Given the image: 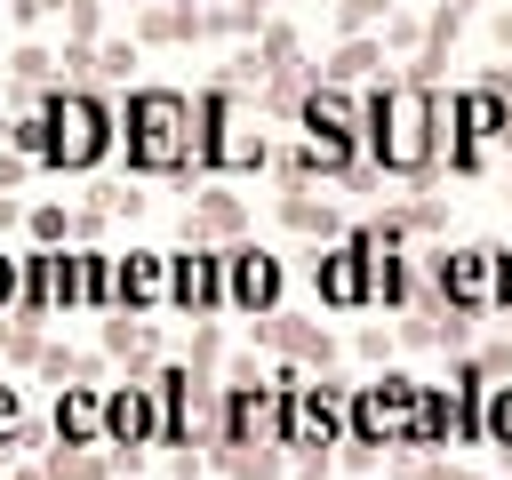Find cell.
Masks as SVG:
<instances>
[{
  "label": "cell",
  "instance_id": "6da1fadb",
  "mask_svg": "<svg viewBox=\"0 0 512 480\" xmlns=\"http://www.w3.org/2000/svg\"><path fill=\"white\" fill-rule=\"evenodd\" d=\"M448 96L432 80H376L360 96V152L384 176H424L448 160Z\"/></svg>",
  "mask_w": 512,
  "mask_h": 480
},
{
  "label": "cell",
  "instance_id": "7a4b0ae2",
  "mask_svg": "<svg viewBox=\"0 0 512 480\" xmlns=\"http://www.w3.org/2000/svg\"><path fill=\"white\" fill-rule=\"evenodd\" d=\"M192 96L184 88H128L120 104V152L136 176H184L192 168Z\"/></svg>",
  "mask_w": 512,
  "mask_h": 480
},
{
  "label": "cell",
  "instance_id": "3957f363",
  "mask_svg": "<svg viewBox=\"0 0 512 480\" xmlns=\"http://www.w3.org/2000/svg\"><path fill=\"white\" fill-rule=\"evenodd\" d=\"M192 160L200 168H224V176H240V168H272V144H264V112L240 96V88H208V96H192Z\"/></svg>",
  "mask_w": 512,
  "mask_h": 480
},
{
  "label": "cell",
  "instance_id": "277c9868",
  "mask_svg": "<svg viewBox=\"0 0 512 480\" xmlns=\"http://www.w3.org/2000/svg\"><path fill=\"white\" fill-rule=\"evenodd\" d=\"M40 112H48V168L80 176L104 152H120V104H104L96 88H48Z\"/></svg>",
  "mask_w": 512,
  "mask_h": 480
},
{
  "label": "cell",
  "instance_id": "5b68a950",
  "mask_svg": "<svg viewBox=\"0 0 512 480\" xmlns=\"http://www.w3.org/2000/svg\"><path fill=\"white\" fill-rule=\"evenodd\" d=\"M448 168H464V176H480V168H496V160H512V80H472V88H456L448 96Z\"/></svg>",
  "mask_w": 512,
  "mask_h": 480
},
{
  "label": "cell",
  "instance_id": "8992f818",
  "mask_svg": "<svg viewBox=\"0 0 512 480\" xmlns=\"http://www.w3.org/2000/svg\"><path fill=\"white\" fill-rule=\"evenodd\" d=\"M432 304L448 312H496L504 304V240H464V248H432Z\"/></svg>",
  "mask_w": 512,
  "mask_h": 480
},
{
  "label": "cell",
  "instance_id": "52a82bcc",
  "mask_svg": "<svg viewBox=\"0 0 512 480\" xmlns=\"http://www.w3.org/2000/svg\"><path fill=\"white\" fill-rule=\"evenodd\" d=\"M416 376H400V368H384L376 384H352V400H344V440H368V448H408V416H416Z\"/></svg>",
  "mask_w": 512,
  "mask_h": 480
},
{
  "label": "cell",
  "instance_id": "ba28073f",
  "mask_svg": "<svg viewBox=\"0 0 512 480\" xmlns=\"http://www.w3.org/2000/svg\"><path fill=\"white\" fill-rule=\"evenodd\" d=\"M344 400H352V384H296V392H280V416H272V440L280 448H344Z\"/></svg>",
  "mask_w": 512,
  "mask_h": 480
},
{
  "label": "cell",
  "instance_id": "9c48e42d",
  "mask_svg": "<svg viewBox=\"0 0 512 480\" xmlns=\"http://www.w3.org/2000/svg\"><path fill=\"white\" fill-rule=\"evenodd\" d=\"M152 400H160V448H192L200 432H216V408H208V376L192 360H168L152 376Z\"/></svg>",
  "mask_w": 512,
  "mask_h": 480
},
{
  "label": "cell",
  "instance_id": "30bf717a",
  "mask_svg": "<svg viewBox=\"0 0 512 480\" xmlns=\"http://www.w3.org/2000/svg\"><path fill=\"white\" fill-rule=\"evenodd\" d=\"M296 128H304V144H312L328 168H352V152H360V104H352L344 88L312 80L304 104H296Z\"/></svg>",
  "mask_w": 512,
  "mask_h": 480
},
{
  "label": "cell",
  "instance_id": "8fae6325",
  "mask_svg": "<svg viewBox=\"0 0 512 480\" xmlns=\"http://www.w3.org/2000/svg\"><path fill=\"white\" fill-rule=\"evenodd\" d=\"M280 288H288V264L256 240H224V312H280Z\"/></svg>",
  "mask_w": 512,
  "mask_h": 480
},
{
  "label": "cell",
  "instance_id": "7c38bea8",
  "mask_svg": "<svg viewBox=\"0 0 512 480\" xmlns=\"http://www.w3.org/2000/svg\"><path fill=\"white\" fill-rule=\"evenodd\" d=\"M104 448H112V464H128L136 472V456L144 448H160V400H152V384H104Z\"/></svg>",
  "mask_w": 512,
  "mask_h": 480
},
{
  "label": "cell",
  "instance_id": "4fadbf2b",
  "mask_svg": "<svg viewBox=\"0 0 512 480\" xmlns=\"http://www.w3.org/2000/svg\"><path fill=\"white\" fill-rule=\"evenodd\" d=\"M312 296L328 312H368V224H352L344 240L312 256Z\"/></svg>",
  "mask_w": 512,
  "mask_h": 480
},
{
  "label": "cell",
  "instance_id": "5bb4252c",
  "mask_svg": "<svg viewBox=\"0 0 512 480\" xmlns=\"http://www.w3.org/2000/svg\"><path fill=\"white\" fill-rule=\"evenodd\" d=\"M24 320H48V312H80V264L64 248H24V296H16Z\"/></svg>",
  "mask_w": 512,
  "mask_h": 480
},
{
  "label": "cell",
  "instance_id": "9a60e30c",
  "mask_svg": "<svg viewBox=\"0 0 512 480\" xmlns=\"http://www.w3.org/2000/svg\"><path fill=\"white\" fill-rule=\"evenodd\" d=\"M168 304L176 312H224V248L192 240V248H168Z\"/></svg>",
  "mask_w": 512,
  "mask_h": 480
},
{
  "label": "cell",
  "instance_id": "2e32d148",
  "mask_svg": "<svg viewBox=\"0 0 512 480\" xmlns=\"http://www.w3.org/2000/svg\"><path fill=\"white\" fill-rule=\"evenodd\" d=\"M272 416H280V392L272 384H224L216 440H272Z\"/></svg>",
  "mask_w": 512,
  "mask_h": 480
},
{
  "label": "cell",
  "instance_id": "e0dca14e",
  "mask_svg": "<svg viewBox=\"0 0 512 480\" xmlns=\"http://www.w3.org/2000/svg\"><path fill=\"white\" fill-rule=\"evenodd\" d=\"M256 344H272V352H288L304 368H336V352H344L320 320H280V312H256Z\"/></svg>",
  "mask_w": 512,
  "mask_h": 480
},
{
  "label": "cell",
  "instance_id": "ac0fdd59",
  "mask_svg": "<svg viewBox=\"0 0 512 480\" xmlns=\"http://www.w3.org/2000/svg\"><path fill=\"white\" fill-rule=\"evenodd\" d=\"M56 448H88L104 440V384H56V416H48Z\"/></svg>",
  "mask_w": 512,
  "mask_h": 480
},
{
  "label": "cell",
  "instance_id": "d6986e66",
  "mask_svg": "<svg viewBox=\"0 0 512 480\" xmlns=\"http://www.w3.org/2000/svg\"><path fill=\"white\" fill-rule=\"evenodd\" d=\"M168 304V248H128L120 256V304L112 312H160Z\"/></svg>",
  "mask_w": 512,
  "mask_h": 480
},
{
  "label": "cell",
  "instance_id": "ffe728a7",
  "mask_svg": "<svg viewBox=\"0 0 512 480\" xmlns=\"http://www.w3.org/2000/svg\"><path fill=\"white\" fill-rule=\"evenodd\" d=\"M368 304H416V272H408V256H400V240H384V232H368Z\"/></svg>",
  "mask_w": 512,
  "mask_h": 480
},
{
  "label": "cell",
  "instance_id": "44dd1931",
  "mask_svg": "<svg viewBox=\"0 0 512 480\" xmlns=\"http://www.w3.org/2000/svg\"><path fill=\"white\" fill-rule=\"evenodd\" d=\"M456 440V392L448 384H424L416 392V416H408V448H448Z\"/></svg>",
  "mask_w": 512,
  "mask_h": 480
},
{
  "label": "cell",
  "instance_id": "7402d4cb",
  "mask_svg": "<svg viewBox=\"0 0 512 480\" xmlns=\"http://www.w3.org/2000/svg\"><path fill=\"white\" fill-rule=\"evenodd\" d=\"M376 64H384V40H376V32H352V40H336V56H328V64H312V80L352 88V80H368Z\"/></svg>",
  "mask_w": 512,
  "mask_h": 480
},
{
  "label": "cell",
  "instance_id": "603a6c76",
  "mask_svg": "<svg viewBox=\"0 0 512 480\" xmlns=\"http://www.w3.org/2000/svg\"><path fill=\"white\" fill-rule=\"evenodd\" d=\"M216 464L232 480H280L288 472V448L280 440H216Z\"/></svg>",
  "mask_w": 512,
  "mask_h": 480
},
{
  "label": "cell",
  "instance_id": "cb8c5ba5",
  "mask_svg": "<svg viewBox=\"0 0 512 480\" xmlns=\"http://www.w3.org/2000/svg\"><path fill=\"white\" fill-rule=\"evenodd\" d=\"M240 200L232 192H200V208H184V240H240Z\"/></svg>",
  "mask_w": 512,
  "mask_h": 480
},
{
  "label": "cell",
  "instance_id": "d4e9b609",
  "mask_svg": "<svg viewBox=\"0 0 512 480\" xmlns=\"http://www.w3.org/2000/svg\"><path fill=\"white\" fill-rule=\"evenodd\" d=\"M72 264H80V312H112V304H120V256L80 248Z\"/></svg>",
  "mask_w": 512,
  "mask_h": 480
},
{
  "label": "cell",
  "instance_id": "484cf974",
  "mask_svg": "<svg viewBox=\"0 0 512 480\" xmlns=\"http://www.w3.org/2000/svg\"><path fill=\"white\" fill-rule=\"evenodd\" d=\"M280 224H288V232H312V240H344L336 208H328V200H312V192H288V200H280Z\"/></svg>",
  "mask_w": 512,
  "mask_h": 480
},
{
  "label": "cell",
  "instance_id": "4316f807",
  "mask_svg": "<svg viewBox=\"0 0 512 480\" xmlns=\"http://www.w3.org/2000/svg\"><path fill=\"white\" fill-rule=\"evenodd\" d=\"M208 32V8L200 0H168V8H144V40H192Z\"/></svg>",
  "mask_w": 512,
  "mask_h": 480
},
{
  "label": "cell",
  "instance_id": "83f0119b",
  "mask_svg": "<svg viewBox=\"0 0 512 480\" xmlns=\"http://www.w3.org/2000/svg\"><path fill=\"white\" fill-rule=\"evenodd\" d=\"M48 480H112V448H104V440L56 448V456H48Z\"/></svg>",
  "mask_w": 512,
  "mask_h": 480
},
{
  "label": "cell",
  "instance_id": "f1b7e54d",
  "mask_svg": "<svg viewBox=\"0 0 512 480\" xmlns=\"http://www.w3.org/2000/svg\"><path fill=\"white\" fill-rule=\"evenodd\" d=\"M480 440H488V448H504V464H512V376L480 392Z\"/></svg>",
  "mask_w": 512,
  "mask_h": 480
},
{
  "label": "cell",
  "instance_id": "f546056e",
  "mask_svg": "<svg viewBox=\"0 0 512 480\" xmlns=\"http://www.w3.org/2000/svg\"><path fill=\"white\" fill-rule=\"evenodd\" d=\"M8 152H16V160H40V168H48V112H40V104H24V112L8 120Z\"/></svg>",
  "mask_w": 512,
  "mask_h": 480
},
{
  "label": "cell",
  "instance_id": "4dcf8cb0",
  "mask_svg": "<svg viewBox=\"0 0 512 480\" xmlns=\"http://www.w3.org/2000/svg\"><path fill=\"white\" fill-rule=\"evenodd\" d=\"M104 352H112V360H144V352H152L144 312H112V320H104Z\"/></svg>",
  "mask_w": 512,
  "mask_h": 480
},
{
  "label": "cell",
  "instance_id": "1f68e13d",
  "mask_svg": "<svg viewBox=\"0 0 512 480\" xmlns=\"http://www.w3.org/2000/svg\"><path fill=\"white\" fill-rule=\"evenodd\" d=\"M24 232H32V248H64L72 240V216L56 200H40V208H24Z\"/></svg>",
  "mask_w": 512,
  "mask_h": 480
},
{
  "label": "cell",
  "instance_id": "d6a6232c",
  "mask_svg": "<svg viewBox=\"0 0 512 480\" xmlns=\"http://www.w3.org/2000/svg\"><path fill=\"white\" fill-rule=\"evenodd\" d=\"M8 72H16V80H24V88H48V80H64V72H56V56H48V48H40V40H24V48H16V56H8Z\"/></svg>",
  "mask_w": 512,
  "mask_h": 480
},
{
  "label": "cell",
  "instance_id": "836d02e7",
  "mask_svg": "<svg viewBox=\"0 0 512 480\" xmlns=\"http://www.w3.org/2000/svg\"><path fill=\"white\" fill-rule=\"evenodd\" d=\"M384 16H392V0H336V32L352 40V32H384Z\"/></svg>",
  "mask_w": 512,
  "mask_h": 480
},
{
  "label": "cell",
  "instance_id": "e575fe53",
  "mask_svg": "<svg viewBox=\"0 0 512 480\" xmlns=\"http://www.w3.org/2000/svg\"><path fill=\"white\" fill-rule=\"evenodd\" d=\"M264 8H272V0H232V8H208V32H264Z\"/></svg>",
  "mask_w": 512,
  "mask_h": 480
},
{
  "label": "cell",
  "instance_id": "d590c367",
  "mask_svg": "<svg viewBox=\"0 0 512 480\" xmlns=\"http://www.w3.org/2000/svg\"><path fill=\"white\" fill-rule=\"evenodd\" d=\"M256 56H264V72L296 64V32H288V24H264V32H256Z\"/></svg>",
  "mask_w": 512,
  "mask_h": 480
},
{
  "label": "cell",
  "instance_id": "8d00e7d4",
  "mask_svg": "<svg viewBox=\"0 0 512 480\" xmlns=\"http://www.w3.org/2000/svg\"><path fill=\"white\" fill-rule=\"evenodd\" d=\"M8 448H24V392L16 384H0V456Z\"/></svg>",
  "mask_w": 512,
  "mask_h": 480
},
{
  "label": "cell",
  "instance_id": "74e56055",
  "mask_svg": "<svg viewBox=\"0 0 512 480\" xmlns=\"http://www.w3.org/2000/svg\"><path fill=\"white\" fill-rule=\"evenodd\" d=\"M64 24H72V40H96L104 32V0H64Z\"/></svg>",
  "mask_w": 512,
  "mask_h": 480
},
{
  "label": "cell",
  "instance_id": "f35d334b",
  "mask_svg": "<svg viewBox=\"0 0 512 480\" xmlns=\"http://www.w3.org/2000/svg\"><path fill=\"white\" fill-rule=\"evenodd\" d=\"M128 64H136V40H104V48H96V72H104V80H128Z\"/></svg>",
  "mask_w": 512,
  "mask_h": 480
},
{
  "label": "cell",
  "instance_id": "ab89813d",
  "mask_svg": "<svg viewBox=\"0 0 512 480\" xmlns=\"http://www.w3.org/2000/svg\"><path fill=\"white\" fill-rule=\"evenodd\" d=\"M16 296H24V256L0 248V312H16Z\"/></svg>",
  "mask_w": 512,
  "mask_h": 480
},
{
  "label": "cell",
  "instance_id": "60d3db41",
  "mask_svg": "<svg viewBox=\"0 0 512 480\" xmlns=\"http://www.w3.org/2000/svg\"><path fill=\"white\" fill-rule=\"evenodd\" d=\"M384 40L408 48V56H424V24H416V16H384Z\"/></svg>",
  "mask_w": 512,
  "mask_h": 480
},
{
  "label": "cell",
  "instance_id": "b9f144b4",
  "mask_svg": "<svg viewBox=\"0 0 512 480\" xmlns=\"http://www.w3.org/2000/svg\"><path fill=\"white\" fill-rule=\"evenodd\" d=\"M104 216H144V192H128V184H112V192H104Z\"/></svg>",
  "mask_w": 512,
  "mask_h": 480
},
{
  "label": "cell",
  "instance_id": "7bdbcfd3",
  "mask_svg": "<svg viewBox=\"0 0 512 480\" xmlns=\"http://www.w3.org/2000/svg\"><path fill=\"white\" fill-rule=\"evenodd\" d=\"M96 232H104V200H96V208H80V216H72V240H96Z\"/></svg>",
  "mask_w": 512,
  "mask_h": 480
},
{
  "label": "cell",
  "instance_id": "ee69618b",
  "mask_svg": "<svg viewBox=\"0 0 512 480\" xmlns=\"http://www.w3.org/2000/svg\"><path fill=\"white\" fill-rule=\"evenodd\" d=\"M168 480H200V464H192V456H176V472H168Z\"/></svg>",
  "mask_w": 512,
  "mask_h": 480
},
{
  "label": "cell",
  "instance_id": "f6af8a7d",
  "mask_svg": "<svg viewBox=\"0 0 512 480\" xmlns=\"http://www.w3.org/2000/svg\"><path fill=\"white\" fill-rule=\"evenodd\" d=\"M8 480H48V464H24V472H8Z\"/></svg>",
  "mask_w": 512,
  "mask_h": 480
},
{
  "label": "cell",
  "instance_id": "bcb514c9",
  "mask_svg": "<svg viewBox=\"0 0 512 480\" xmlns=\"http://www.w3.org/2000/svg\"><path fill=\"white\" fill-rule=\"evenodd\" d=\"M0 144H8V120H0Z\"/></svg>",
  "mask_w": 512,
  "mask_h": 480
}]
</instances>
